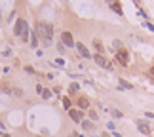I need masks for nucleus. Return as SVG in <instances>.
Wrapping results in <instances>:
<instances>
[{"label":"nucleus","instance_id":"nucleus-29","mask_svg":"<svg viewBox=\"0 0 154 137\" xmlns=\"http://www.w3.org/2000/svg\"><path fill=\"white\" fill-rule=\"evenodd\" d=\"M69 137H76V135H74V133H70V135H69Z\"/></svg>","mask_w":154,"mask_h":137},{"label":"nucleus","instance_id":"nucleus-23","mask_svg":"<svg viewBox=\"0 0 154 137\" xmlns=\"http://www.w3.org/2000/svg\"><path fill=\"white\" fill-rule=\"evenodd\" d=\"M57 50H59V53H65V46L63 44H57Z\"/></svg>","mask_w":154,"mask_h":137},{"label":"nucleus","instance_id":"nucleus-16","mask_svg":"<svg viewBox=\"0 0 154 137\" xmlns=\"http://www.w3.org/2000/svg\"><path fill=\"white\" fill-rule=\"evenodd\" d=\"M42 97H44V99H50V97H51V92H50V90H44V92H42Z\"/></svg>","mask_w":154,"mask_h":137},{"label":"nucleus","instance_id":"nucleus-15","mask_svg":"<svg viewBox=\"0 0 154 137\" xmlns=\"http://www.w3.org/2000/svg\"><path fill=\"white\" fill-rule=\"evenodd\" d=\"M120 86H122V88H126V90H131V84H128V82L124 80V78H120Z\"/></svg>","mask_w":154,"mask_h":137},{"label":"nucleus","instance_id":"nucleus-25","mask_svg":"<svg viewBox=\"0 0 154 137\" xmlns=\"http://www.w3.org/2000/svg\"><path fill=\"white\" fill-rule=\"evenodd\" d=\"M36 92H38L40 95H42V92H44V88H42V86H40V84H38V86H36Z\"/></svg>","mask_w":154,"mask_h":137},{"label":"nucleus","instance_id":"nucleus-18","mask_svg":"<svg viewBox=\"0 0 154 137\" xmlns=\"http://www.w3.org/2000/svg\"><path fill=\"white\" fill-rule=\"evenodd\" d=\"M112 44H114V48H116V50H118V51H120V50H122V42H120V40H114V42H112Z\"/></svg>","mask_w":154,"mask_h":137},{"label":"nucleus","instance_id":"nucleus-17","mask_svg":"<svg viewBox=\"0 0 154 137\" xmlns=\"http://www.w3.org/2000/svg\"><path fill=\"white\" fill-rule=\"evenodd\" d=\"M80 90V86L76 84V82H72V84H70V92H78Z\"/></svg>","mask_w":154,"mask_h":137},{"label":"nucleus","instance_id":"nucleus-1","mask_svg":"<svg viewBox=\"0 0 154 137\" xmlns=\"http://www.w3.org/2000/svg\"><path fill=\"white\" fill-rule=\"evenodd\" d=\"M36 31L40 34V38L44 40V44L50 46L51 44V38H53V27L50 25V23H46V21H38L36 23Z\"/></svg>","mask_w":154,"mask_h":137},{"label":"nucleus","instance_id":"nucleus-5","mask_svg":"<svg viewBox=\"0 0 154 137\" xmlns=\"http://www.w3.org/2000/svg\"><path fill=\"white\" fill-rule=\"evenodd\" d=\"M93 59H95V63L99 65V67H105L106 70H112V65H110L109 61H106V59H105L103 55H99V53H97V55H95V57H93Z\"/></svg>","mask_w":154,"mask_h":137},{"label":"nucleus","instance_id":"nucleus-26","mask_svg":"<svg viewBox=\"0 0 154 137\" xmlns=\"http://www.w3.org/2000/svg\"><path fill=\"white\" fill-rule=\"evenodd\" d=\"M101 137H110V135H109V133H106V132H103V133H101Z\"/></svg>","mask_w":154,"mask_h":137},{"label":"nucleus","instance_id":"nucleus-10","mask_svg":"<svg viewBox=\"0 0 154 137\" xmlns=\"http://www.w3.org/2000/svg\"><path fill=\"white\" fill-rule=\"evenodd\" d=\"M31 46L32 48L38 46V33H31Z\"/></svg>","mask_w":154,"mask_h":137},{"label":"nucleus","instance_id":"nucleus-4","mask_svg":"<svg viewBox=\"0 0 154 137\" xmlns=\"http://www.w3.org/2000/svg\"><path fill=\"white\" fill-rule=\"evenodd\" d=\"M116 61L120 63V65H124V67H126V65L129 63V55H128V51H126V50L116 51Z\"/></svg>","mask_w":154,"mask_h":137},{"label":"nucleus","instance_id":"nucleus-11","mask_svg":"<svg viewBox=\"0 0 154 137\" xmlns=\"http://www.w3.org/2000/svg\"><path fill=\"white\" fill-rule=\"evenodd\" d=\"M93 46H95V50L99 51V55H103V50H105V48H103V44L101 42H99V40L95 38V40H93Z\"/></svg>","mask_w":154,"mask_h":137},{"label":"nucleus","instance_id":"nucleus-9","mask_svg":"<svg viewBox=\"0 0 154 137\" xmlns=\"http://www.w3.org/2000/svg\"><path fill=\"white\" fill-rule=\"evenodd\" d=\"M78 107H80L82 111H86L88 107H90V101H88L86 97H80V99H78Z\"/></svg>","mask_w":154,"mask_h":137},{"label":"nucleus","instance_id":"nucleus-13","mask_svg":"<svg viewBox=\"0 0 154 137\" xmlns=\"http://www.w3.org/2000/svg\"><path fill=\"white\" fill-rule=\"evenodd\" d=\"M82 128H84V129H91L93 124H91L90 120H82Z\"/></svg>","mask_w":154,"mask_h":137},{"label":"nucleus","instance_id":"nucleus-6","mask_svg":"<svg viewBox=\"0 0 154 137\" xmlns=\"http://www.w3.org/2000/svg\"><path fill=\"white\" fill-rule=\"evenodd\" d=\"M137 128H139V132H141V133L150 135V126H149V124H146L145 120H137Z\"/></svg>","mask_w":154,"mask_h":137},{"label":"nucleus","instance_id":"nucleus-3","mask_svg":"<svg viewBox=\"0 0 154 137\" xmlns=\"http://www.w3.org/2000/svg\"><path fill=\"white\" fill-rule=\"evenodd\" d=\"M61 44H63V46H67V48H76L74 38H72V34H70L69 31L61 33Z\"/></svg>","mask_w":154,"mask_h":137},{"label":"nucleus","instance_id":"nucleus-2","mask_svg":"<svg viewBox=\"0 0 154 137\" xmlns=\"http://www.w3.org/2000/svg\"><path fill=\"white\" fill-rule=\"evenodd\" d=\"M29 33H31V31H29V25H27V21H25V19H21V17H19V19L15 21V27H14V34H15V36H21V38H23V40L27 42V40H29Z\"/></svg>","mask_w":154,"mask_h":137},{"label":"nucleus","instance_id":"nucleus-19","mask_svg":"<svg viewBox=\"0 0 154 137\" xmlns=\"http://www.w3.org/2000/svg\"><path fill=\"white\" fill-rule=\"evenodd\" d=\"M112 116H114V118H122V112L114 109V111H112Z\"/></svg>","mask_w":154,"mask_h":137},{"label":"nucleus","instance_id":"nucleus-8","mask_svg":"<svg viewBox=\"0 0 154 137\" xmlns=\"http://www.w3.org/2000/svg\"><path fill=\"white\" fill-rule=\"evenodd\" d=\"M76 50H78V53H80V55L82 57H90V51H88V48L84 46V44H82V42H78V44H76Z\"/></svg>","mask_w":154,"mask_h":137},{"label":"nucleus","instance_id":"nucleus-7","mask_svg":"<svg viewBox=\"0 0 154 137\" xmlns=\"http://www.w3.org/2000/svg\"><path fill=\"white\" fill-rule=\"evenodd\" d=\"M69 116L72 118V120H74L76 124H82V112H80V111H76V109H70V111H69Z\"/></svg>","mask_w":154,"mask_h":137},{"label":"nucleus","instance_id":"nucleus-22","mask_svg":"<svg viewBox=\"0 0 154 137\" xmlns=\"http://www.w3.org/2000/svg\"><path fill=\"white\" fill-rule=\"evenodd\" d=\"M145 27L149 29V31H152V33H154V25H152V23H145Z\"/></svg>","mask_w":154,"mask_h":137},{"label":"nucleus","instance_id":"nucleus-20","mask_svg":"<svg viewBox=\"0 0 154 137\" xmlns=\"http://www.w3.org/2000/svg\"><path fill=\"white\" fill-rule=\"evenodd\" d=\"M55 65H57V67H65V61H63V59H55Z\"/></svg>","mask_w":154,"mask_h":137},{"label":"nucleus","instance_id":"nucleus-21","mask_svg":"<svg viewBox=\"0 0 154 137\" xmlns=\"http://www.w3.org/2000/svg\"><path fill=\"white\" fill-rule=\"evenodd\" d=\"M90 118H91V120H97V112L95 111H90Z\"/></svg>","mask_w":154,"mask_h":137},{"label":"nucleus","instance_id":"nucleus-14","mask_svg":"<svg viewBox=\"0 0 154 137\" xmlns=\"http://www.w3.org/2000/svg\"><path fill=\"white\" fill-rule=\"evenodd\" d=\"M63 107H65L67 111H70V99H69V97H63Z\"/></svg>","mask_w":154,"mask_h":137},{"label":"nucleus","instance_id":"nucleus-27","mask_svg":"<svg viewBox=\"0 0 154 137\" xmlns=\"http://www.w3.org/2000/svg\"><path fill=\"white\" fill-rule=\"evenodd\" d=\"M0 137H10V133H2V135H0Z\"/></svg>","mask_w":154,"mask_h":137},{"label":"nucleus","instance_id":"nucleus-24","mask_svg":"<svg viewBox=\"0 0 154 137\" xmlns=\"http://www.w3.org/2000/svg\"><path fill=\"white\" fill-rule=\"evenodd\" d=\"M25 70H27L29 74H34V69H32V67H25Z\"/></svg>","mask_w":154,"mask_h":137},{"label":"nucleus","instance_id":"nucleus-12","mask_svg":"<svg viewBox=\"0 0 154 137\" xmlns=\"http://www.w3.org/2000/svg\"><path fill=\"white\" fill-rule=\"evenodd\" d=\"M110 8H112V10H114V11H118V14H120V15H122V6H120V4H118V2H116V4H114V2H110Z\"/></svg>","mask_w":154,"mask_h":137},{"label":"nucleus","instance_id":"nucleus-28","mask_svg":"<svg viewBox=\"0 0 154 137\" xmlns=\"http://www.w3.org/2000/svg\"><path fill=\"white\" fill-rule=\"evenodd\" d=\"M150 74H154V67H152V69H150Z\"/></svg>","mask_w":154,"mask_h":137}]
</instances>
